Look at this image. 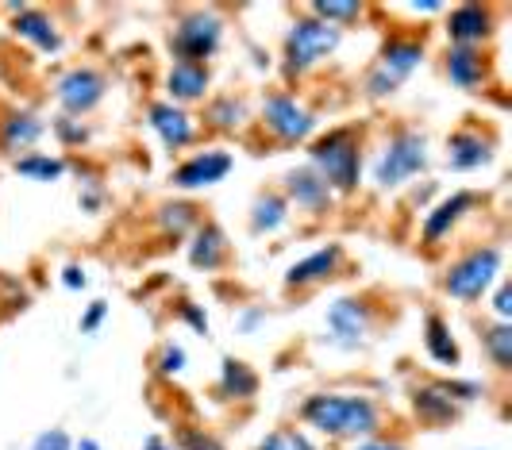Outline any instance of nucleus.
<instances>
[{"label":"nucleus","instance_id":"nucleus-23","mask_svg":"<svg viewBox=\"0 0 512 450\" xmlns=\"http://www.w3.org/2000/svg\"><path fill=\"white\" fill-rule=\"evenodd\" d=\"M424 343H428V350H432L436 362H443V366H459V347H455L451 331H447V324H443L439 316H428V335H424Z\"/></svg>","mask_w":512,"mask_h":450},{"label":"nucleus","instance_id":"nucleus-29","mask_svg":"<svg viewBox=\"0 0 512 450\" xmlns=\"http://www.w3.org/2000/svg\"><path fill=\"white\" fill-rule=\"evenodd\" d=\"M181 439V450H224L212 435H205V431H193V427H185L178 435Z\"/></svg>","mask_w":512,"mask_h":450},{"label":"nucleus","instance_id":"nucleus-9","mask_svg":"<svg viewBox=\"0 0 512 450\" xmlns=\"http://www.w3.org/2000/svg\"><path fill=\"white\" fill-rule=\"evenodd\" d=\"M104 97V77L97 70H74V74H66L58 81V100L81 116V112H89L97 100Z\"/></svg>","mask_w":512,"mask_h":450},{"label":"nucleus","instance_id":"nucleus-21","mask_svg":"<svg viewBox=\"0 0 512 450\" xmlns=\"http://www.w3.org/2000/svg\"><path fill=\"white\" fill-rule=\"evenodd\" d=\"M470 200H474L470 193H455L451 200H443L436 212L428 216V224H424V239H428V243H436L439 235H443V231H447V227L455 224L462 212L470 208Z\"/></svg>","mask_w":512,"mask_h":450},{"label":"nucleus","instance_id":"nucleus-35","mask_svg":"<svg viewBox=\"0 0 512 450\" xmlns=\"http://www.w3.org/2000/svg\"><path fill=\"white\" fill-rule=\"evenodd\" d=\"M104 312H108V304L104 300H93V308H89V316L81 320V331H97V324L104 320Z\"/></svg>","mask_w":512,"mask_h":450},{"label":"nucleus","instance_id":"nucleus-37","mask_svg":"<svg viewBox=\"0 0 512 450\" xmlns=\"http://www.w3.org/2000/svg\"><path fill=\"white\" fill-rule=\"evenodd\" d=\"M58 135H62L66 143H77V139H85V127H74L70 120H58Z\"/></svg>","mask_w":512,"mask_h":450},{"label":"nucleus","instance_id":"nucleus-32","mask_svg":"<svg viewBox=\"0 0 512 450\" xmlns=\"http://www.w3.org/2000/svg\"><path fill=\"white\" fill-rule=\"evenodd\" d=\"M31 450H70V435H66V431H58V427H54V431H43Z\"/></svg>","mask_w":512,"mask_h":450},{"label":"nucleus","instance_id":"nucleus-2","mask_svg":"<svg viewBox=\"0 0 512 450\" xmlns=\"http://www.w3.org/2000/svg\"><path fill=\"white\" fill-rule=\"evenodd\" d=\"M312 162L320 166V177H324L328 189L351 193V189L359 185L362 154L351 131H332L328 139H320V143L312 147Z\"/></svg>","mask_w":512,"mask_h":450},{"label":"nucleus","instance_id":"nucleus-6","mask_svg":"<svg viewBox=\"0 0 512 450\" xmlns=\"http://www.w3.org/2000/svg\"><path fill=\"white\" fill-rule=\"evenodd\" d=\"M420 58H424V47H420V43H412V39H393V43L382 50L378 70H374L370 81H366L370 97H385V93H393V89H397V85H401V81L420 66Z\"/></svg>","mask_w":512,"mask_h":450},{"label":"nucleus","instance_id":"nucleus-19","mask_svg":"<svg viewBox=\"0 0 512 450\" xmlns=\"http://www.w3.org/2000/svg\"><path fill=\"white\" fill-rule=\"evenodd\" d=\"M335 262H339V247L316 250V254H308L305 262H297V266L285 274V281H289V285H308V281H320V277L332 274Z\"/></svg>","mask_w":512,"mask_h":450},{"label":"nucleus","instance_id":"nucleus-41","mask_svg":"<svg viewBox=\"0 0 512 450\" xmlns=\"http://www.w3.org/2000/svg\"><path fill=\"white\" fill-rule=\"evenodd\" d=\"M143 450H170V447H166L162 439H147V447H143Z\"/></svg>","mask_w":512,"mask_h":450},{"label":"nucleus","instance_id":"nucleus-16","mask_svg":"<svg viewBox=\"0 0 512 450\" xmlns=\"http://www.w3.org/2000/svg\"><path fill=\"white\" fill-rule=\"evenodd\" d=\"M208 89V70L197 62H178L170 70V93L178 100H197Z\"/></svg>","mask_w":512,"mask_h":450},{"label":"nucleus","instance_id":"nucleus-10","mask_svg":"<svg viewBox=\"0 0 512 450\" xmlns=\"http://www.w3.org/2000/svg\"><path fill=\"white\" fill-rule=\"evenodd\" d=\"M231 170V158L228 154H220V150H208V154H197V158H189L185 166H178V174H174V185L181 189H197V185H212V181H220V177Z\"/></svg>","mask_w":512,"mask_h":450},{"label":"nucleus","instance_id":"nucleus-14","mask_svg":"<svg viewBox=\"0 0 512 450\" xmlns=\"http://www.w3.org/2000/svg\"><path fill=\"white\" fill-rule=\"evenodd\" d=\"M447 162H451V170H478L482 162H489V143L482 135H470V131H462L451 139V154H447Z\"/></svg>","mask_w":512,"mask_h":450},{"label":"nucleus","instance_id":"nucleus-20","mask_svg":"<svg viewBox=\"0 0 512 450\" xmlns=\"http://www.w3.org/2000/svg\"><path fill=\"white\" fill-rule=\"evenodd\" d=\"M43 135V124L35 116H8L0 127V147L4 150H27Z\"/></svg>","mask_w":512,"mask_h":450},{"label":"nucleus","instance_id":"nucleus-15","mask_svg":"<svg viewBox=\"0 0 512 450\" xmlns=\"http://www.w3.org/2000/svg\"><path fill=\"white\" fill-rule=\"evenodd\" d=\"M16 35H24L31 39L35 47L43 50H58L62 47V39H58V31L47 16H39V12H31V8H20V16H16Z\"/></svg>","mask_w":512,"mask_h":450},{"label":"nucleus","instance_id":"nucleus-28","mask_svg":"<svg viewBox=\"0 0 512 450\" xmlns=\"http://www.w3.org/2000/svg\"><path fill=\"white\" fill-rule=\"evenodd\" d=\"M486 347L493 354V362L501 366V370H509L512 366V327H493L486 335Z\"/></svg>","mask_w":512,"mask_h":450},{"label":"nucleus","instance_id":"nucleus-26","mask_svg":"<svg viewBox=\"0 0 512 450\" xmlns=\"http://www.w3.org/2000/svg\"><path fill=\"white\" fill-rule=\"evenodd\" d=\"M285 220V200L282 197H262L255 204V231H274V227H282Z\"/></svg>","mask_w":512,"mask_h":450},{"label":"nucleus","instance_id":"nucleus-38","mask_svg":"<svg viewBox=\"0 0 512 450\" xmlns=\"http://www.w3.org/2000/svg\"><path fill=\"white\" fill-rule=\"evenodd\" d=\"M497 312H501V316H512V289L509 285L497 293Z\"/></svg>","mask_w":512,"mask_h":450},{"label":"nucleus","instance_id":"nucleus-39","mask_svg":"<svg viewBox=\"0 0 512 450\" xmlns=\"http://www.w3.org/2000/svg\"><path fill=\"white\" fill-rule=\"evenodd\" d=\"M66 285H70V289H81V285H85V274H81L77 266H70V270H66Z\"/></svg>","mask_w":512,"mask_h":450},{"label":"nucleus","instance_id":"nucleus-27","mask_svg":"<svg viewBox=\"0 0 512 450\" xmlns=\"http://www.w3.org/2000/svg\"><path fill=\"white\" fill-rule=\"evenodd\" d=\"M16 170L24 177H39V181H54V177L66 174V166L58 158H20Z\"/></svg>","mask_w":512,"mask_h":450},{"label":"nucleus","instance_id":"nucleus-36","mask_svg":"<svg viewBox=\"0 0 512 450\" xmlns=\"http://www.w3.org/2000/svg\"><path fill=\"white\" fill-rule=\"evenodd\" d=\"M166 212H170V216H166V224L174 227V231H181L185 220H189V208H185V204H174V208H166Z\"/></svg>","mask_w":512,"mask_h":450},{"label":"nucleus","instance_id":"nucleus-3","mask_svg":"<svg viewBox=\"0 0 512 450\" xmlns=\"http://www.w3.org/2000/svg\"><path fill=\"white\" fill-rule=\"evenodd\" d=\"M497 270H501V250L497 247L474 250V254L462 258L459 266H451V274H447V281H443V289L459 300H478L489 285H493Z\"/></svg>","mask_w":512,"mask_h":450},{"label":"nucleus","instance_id":"nucleus-31","mask_svg":"<svg viewBox=\"0 0 512 450\" xmlns=\"http://www.w3.org/2000/svg\"><path fill=\"white\" fill-rule=\"evenodd\" d=\"M212 120L220 127H231L239 116H243V104H235V100H220V104H212V112H208Z\"/></svg>","mask_w":512,"mask_h":450},{"label":"nucleus","instance_id":"nucleus-7","mask_svg":"<svg viewBox=\"0 0 512 450\" xmlns=\"http://www.w3.org/2000/svg\"><path fill=\"white\" fill-rule=\"evenodd\" d=\"M216 43H220V24L212 16L185 20L174 31V39H170V47H174V54H178L181 62H197V66H201V58H208L216 50Z\"/></svg>","mask_w":512,"mask_h":450},{"label":"nucleus","instance_id":"nucleus-25","mask_svg":"<svg viewBox=\"0 0 512 450\" xmlns=\"http://www.w3.org/2000/svg\"><path fill=\"white\" fill-rule=\"evenodd\" d=\"M224 389H228L231 397H255L258 389V377L243 366V362H235V358H228L224 362Z\"/></svg>","mask_w":512,"mask_h":450},{"label":"nucleus","instance_id":"nucleus-40","mask_svg":"<svg viewBox=\"0 0 512 450\" xmlns=\"http://www.w3.org/2000/svg\"><path fill=\"white\" fill-rule=\"evenodd\" d=\"M359 450H405V447H397V443H366Z\"/></svg>","mask_w":512,"mask_h":450},{"label":"nucleus","instance_id":"nucleus-30","mask_svg":"<svg viewBox=\"0 0 512 450\" xmlns=\"http://www.w3.org/2000/svg\"><path fill=\"white\" fill-rule=\"evenodd\" d=\"M312 12L324 20H355L362 8L359 4H312Z\"/></svg>","mask_w":512,"mask_h":450},{"label":"nucleus","instance_id":"nucleus-17","mask_svg":"<svg viewBox=\"0 0 512 450\" xmlns=\"http://www.w3.org/2000/svg\"><path fill=\"white\" fill-rule=\"evenodd\" d=\"M447 74L462 89H474L482 81V54L474 47H455L447 54Z\"/></svg>","mask_w":512,"mask_h":450},{"label":"nucleus","instance_id":"nucleus-42","mask_svg":"<svg viewBox=\"0 0 512 450\" xmlns=\"http://www.w3.org/2000/svg\"><path fill=\"white\" fill-rule=\"evenodd\" d=\"M81 450H101V447H97V443H89V439H85V443H81Z\"/></svg>","mask_w":512,"mask_h":450},{"label":"nucleus","instance_id":"nucleus-8","mask_svg":"<svg viewBox=\"0 0 512 450\" xmlns=\"http://www.w3.org/2000/svg\"><path fill=\"white\" fill-rule=\"evenodd\" d=\"M262 112H266L270 131H278L285 143H297V139H305L308 131H312V112L301 108L293 97H270Z\"/></svg>","mask_w":512,"mask_h":450},{"label":"nucleus","instance_id":"nucleus-4","mask_svg":"<svg viewBox=\"0 0 512 450\" xmlns=\"http://www.w3.org/2000/svg\"><path fill=\"white\" fill-rule=\"evenodd\" d=\"M335 47H339V27L301 20V24H293L289 39H285V62H289V70H308L312 62L328 58Z\"/></svg>","mask_w":512,"mask_h":450},{"label":"nucleus","instance_id":"nucleus-22","mask_svg":"<svg viewBox=\"0 0 512 450\" xmlns=\"http://www.w3.org/2000/svg\"><path fill=\"white\" fill-rule=\"evenodd\" d=\"M224 254H228V243H224V235H220L216 227H205V231L197 235V247L189 250L193 266H205V270H216V266L224 262Z\"/></svg>","mask_w":512,"mask_h":450},{"label":"nucleus","instance_id":"nucleus-33","mask_svg":"<svg viewBox=\"0 0 512 450\" xmlns=\"http://www.w3.org/2000/svg\"><path fill=\"white\" fill-rule=\"evenodd\" d=\"M181 366H185V350H181V347L162 350V370H166V374H178Z\"/></svg>","mask_w":512,"mask_h":450},{"label":"nucleus","instance_id":"nucleus-5","mask_svg":"<svg viewBox=\"0 0 512 450\" xmlns=\"http://www.w3.org/2000/svg\"><path fill=\"white\" fill-rule=\"evenodd\" d=\"M424 162H428V154H424V139L420 135H412V131H401L389 147H385L382 162L374 166V181L389 189V185H401V181H409L412 174H420L424 170Z\"/></svg>","mask_w":512,"mask_h":450},{"label":"nucleus","instance_id":"nucleus-1","mask_svg":"<svg viewBox=\"0 0 512 450\" xmlns=\"http://www.w3.org/2000/svg\"><path fill=\"white\" fill-rule=\"evenodd\" d=\"M305 420L324 435H370L378 427V404L366 397H312Z\"/></svg>","mask_w":512,"mask_h":450},{"label":"nucleus","instance_id":"nucleus-13","mask_svg":"<svg viewBox=\"0 0 512 450\" xmlns=\"http://www.w3.org/2000/svg\"><path fill=\"white\" fill-rule=\"evenodd\" d=\"M447 31H451V39H455L459 47H470L474 39H486L489 35V12L478 8V4H462V8L451 12Z\"/></svg>","mask_w":512,"mask_h":450},{"label":"nucleus","instance_id":"nucleus-18","mask_svg":"<svg viewBox=\"0 0 512 450\" xmlns=\"http://www.w3.org/2000/svg\"><path fill=\"white\" fill-rule=\"evenodd\" d=\"M289 193L297 204H305V208H324L328 197H332V189L324 185V177L312 174V170H297V174H289Z\"/></svg>","mask_w":512,"mask_h":450},{"label":"nucleus","instance_id":"nucleus-24","mask_svg":"<svg viewBox=\"0 0 512 450\" xmlns=\"http://www.w3.org/2000/svg\"><path fill=\"white\" fill-rule=\"evenodd\" d=\"M416 412L424 416V420H451L455 416V404H451V393L439 385V389H420L416 393Z\"/></svg>","mask_w":512,"mask_h":450},{"label":"nucleus","instance_id":"nucleus-12","mask_svg":"<svg viewBox=\"0 0 512 450\" xmlns=\"http://www.w3.org/2000/svg\"><path fill=\"white\" fill-rule=\"evenodd\" d=\"M151 127L162 135V143L166 147H185L189 139H193V124H189V116L178 112V108H170V104H154L151 108Z\"/></svg>","mask_w":512,"mask_h":450},{"label":"nucleus","instance_id":"nucleus-11","mask_svg":"<svg viewBox=\"0 0 512 450\" xmlns=\"http://www.w3.org/2000/svg\"><path fill=\"white\" fill-rule=\"evenodd\" d=\"M328 327H332V339L343 347H359L362 335H366V308L359 300H335L332 312H328Z\"/></svg>","mask_w":512,"mask_h":450},{"label":"nucleus","instance_id":"nucleus-34","mask_svg":"<svg viewBox=\"0 0 512 450\" xmlns=\"http://www.w3.org/2000/svg\"><path fill=\"white\" fill-rule=\"evenodd\" d=\"M181 316H185L189 324L197 327L201 335H208V316H205V312H201V308H197V304H181Z\"/></svg>","mask_w":512,"mask_h":450}]
</instances>
